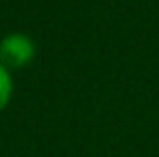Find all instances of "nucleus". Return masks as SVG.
Wrapping results in <instances>:
<instances>
[{
	"instance_id": "1",
	"label": "nucleus",
	"mask_w": 159,
	"mask_h": 157,
	"mask_svg": "<svg viewBox=\"0 0 159 157\" xmlns=\"http://www.w3.org/2000/svg\"><path fill=\"white\" fill-rule=\"evenodd\" d=\"M36 44L24 32H10L0 40V63L6 69H22L34 59Z\"/></svg>"
},
{
	"instance_id": "2",
	"label": "nucleus",
	"mask_w": 159,
	"mask_h": 157,
	"mask_svg": "<svg viewBox=\"0 0 159 157\" xmlns=\"http://www.w3.org/2000/svg\"><path fill=\"white\" fill-rule=\"evenodd\" d=\"M12 95H14V81H12L10 69H6L0 63V113L12 101Z\"/></svg>"
}]
</instances>
